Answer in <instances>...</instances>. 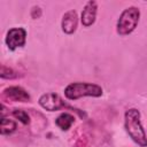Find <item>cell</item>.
<instances>
[{"mask_svg": "<svg viewBox=\"0 0 147 147\" xmlns=\"http://www.w3.org/2000/svg\"><path fill=\"white\" fill-rule=\"evenodd\" d=\"M124 119L125 130L130 138L140 147H147V136L140 121V111L136 108H131L125 111Z\"/></svg>", "mask_w": 147, "mask_h": 147, "instance_id": "cell-1", "label": "cell"}, {"mask_svg": "<svg viewBox=\"0 0 147 147\" xmlns=\"http://www.w3.org/2000/svg\"><path fill=\"white\" fill-rule=\"evenodd\" d=\"M103 93L102 87L92 83L76 82L69 84L64 88V95L69 100H77L83 96H101Z\"/></svg>", "mask_w": 147, "mask_h": 147, "instance_id": "cell-2", "label": "cell"}, {"mask_svg": "<svg viewBox=\"0 0 147 147\" xmlns=\"http://www.w3.org/2000/svg\"><path fill=\"white\" fill-rule=\"evenodd\" d=\"M140 11L137 7H129L124 9L117 21V33L121 36L130 34L138 25Z\"/></svg>", "mask_w": 147, "mask_h": 147, "instance_id": "cell-3", "label": "cell"}, {"mask_svg": "<svg viewBox=\"0 0 147 147\" xmlns=\"http://www.w3.org/2000/svg\"><path fill=\"white\" fill-rule=\"evenodd\" d=\"M39 105L48 110V111H55V110H60V109H71V110H76L77 113H79V110L70 107L69 105H67L59 94L56 93H53V92H49V93H45L42 94L40 98H39ZM82 115V113H79Z\"/></svg>", "mask_w": 147, "mask_h": 147, "instance_id": "cell-4", "label": "cell"}, {"mask_svg": "<svg viewBox=\"0 0 147 147\" xmlns=\"http://www.w3.org/2000/svg\"><path fill=\"white\" fill-rule=\"evenodd\" d=\"M26 38V31L23 28H13L7 32L6 44L10 51H15L18 47L24 46Z\"/></svg>", "mask_w": 147, "mask_h": 147, "instance_id": "cell-5", "label": "cell"}, {"mask_svg": "<svg viewBox=\"0 0 147 147\" xmlns=\"http://www.w3.org/2000/svg\"><path fill=\"white\" fill-rule=\"evenodd\" d=\"M78 25V15L76 10H69L67 11L62 17V31L67 34H71L76 31Z\"/></svg>", "mask_w": 147, "mask_h": 147, "instance_id": "cell-6", "label": "cell"}, {"mask_svg": "<svg viewBox=\"0 0 147 147\" xmlns=\"http://www.w3.org/2000/svg\"><path fill=\"white\" fill-rule=\"evenodd\" d=\"M3 95L8 98L11 101H18V102H26L30 101V94L20 86H9L3 91Z\"/></svg>", "mask_w": 147, "mask_h": 147, "instance_id": "cell-7", "label": "cell"}, {"mask_svg": "<svg viewBox=\"0 0 147 147\" xmlns=\"http://www.w3.org/2000/svg\"><path fill=\"white\" fill-rule=\"evenodd\" d=\"M96 10H98V5H96L95 1L91 0L85 5V7H84V9L82 11V18H80L82 24L84 26H86V28L91 26L95 22Z\"/></svg>", "mask_w": 147, "mask_h": 147, "instance_id": "cell-8", "label": "cell"}, {"mask_svg": "<svg viewBox=\"0 0 147 147\" xmlns=\"http://www.w3.org/2000/svg\"><path fill=\"white\" fill-rule=\"evenodd\" d=\"M75 122V117L69 114V113H63L61 114L56 119H55V124L63 131H67L70 129V126L74 124Z\"/></svg>", "mask_w": 147, "mask_h": 147, "instance_id": "cell-9", "label": "cell"}, {"mask_svg": "<svg viewBox=\"0 0 147 147\" xmlns=\"http://www.w3.org/2000/svg\"><path fill=\"white\" fill-rule=\"evenodd\" d=\"M16 127H17V124L13 119L5 118V117L1 118V124H0V132H1V134H3V136L10 134V133H13L16 130Z\"/></svg>", "mask_w": 147, "mask_h": 147, "instance_id": "cell-10", "label": "cell"}, {"mask_svg": "<svg viewBox=\"0 0 147 147\" xmlns=\"http://www.w3.org/2000/svg\"><path fill=\"white\" fill-rule=\"evenodd\" d=\"M13 116L16 117L21 123L23 124H29L30 123V117L28 115V113L25 110H22V109H14L13 110Z\"/></svg>", "mask_w": 147, "mask_h": 147, "instance_id": "cell-11", "label": "cell"}, {"mask_svg": "<svg viewBox=\"0 0 147 147\" xmlns=\"http://www.w3.org/2000/svg\"><path fill=\"white\" fill-rule=\"evenodd\" d=\"M16 77H17V74L11 68H7L6 65L1 67V78L11 79V78H16Z\"/></svg>", "mask_w": 147, "mask_h": 147, "instance_id": "cell-12", "label": "cell"}]
</instances>
